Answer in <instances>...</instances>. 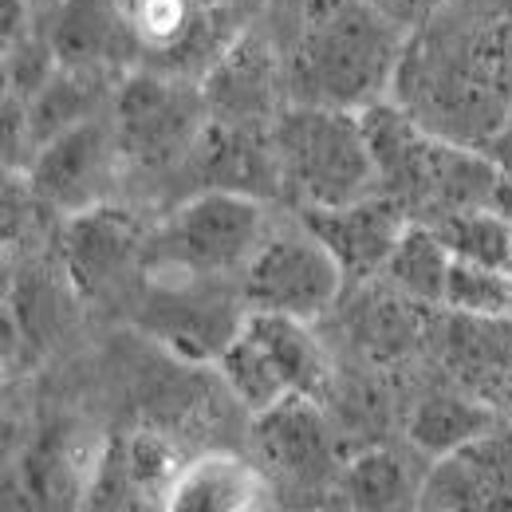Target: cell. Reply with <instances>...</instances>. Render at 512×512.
<instances>
[{
    "instance_id": "6da1fadb",
    "label": "cell",
    "mask_w": 512,
    "mask_h": 512,
    "mask_svg": "<svg viewBox=\"0 0 512 512\" xmlns=\"http://www.w3.org/2000/svg\"><path fill=\"white\" fill-rule=\"evenodd\" d=\"M406 44V28L371 0H300L284 56L288 103L367 111L394 87Z\"/></svg>"
},
{
    "instance_id": "7a4b0ae2",
    "label": "cell",
    "mask_w": 512,
    "mask_h": 512,
    "mask_svg": "<svg viewBox=\"0 0 512 512\" xmlns=\"http://www.w3.org/2000/svg\"><path fill=\"white\" fill-rule=\"evenodd\" d=\"M280 186L300 209H339L379 193V170L359 111L288 103L272 123Z\"/></svg>"
},
{
    "instance_id": "3957f363",
    "label": "cell",
    "mask_w": 512,
    "mask_h": 512,
    "mask_svg": "<svg viewBox=\"0 0 512 512\" xmlns=\"http://www.w3.org/2000/svg\"><path fill=\"white\" fill-rule=\"evenodd\" d=\"M264 245V209L256 197L225 190L193 193L154 233H146L142 272L229 276Z\"/></svg>"
},
{
    "instance_id": "277c9868",
    "label": "cell",
    "mask_w": 512,
    "mask_h": 512,
    "mask_svg": "<svg viewBox=\"0 0 512 512\" xmlns=\"http://www.w3.org/2000/svg\"><path fill=\"white\" fill-rule=\"evenodd\" d=\"M111 123L123 162L138 170H182L197 138L209 127L201 79L138 67L123 75L111 99Z\"/></svg>"
},
{
    "instance_id": "5b68a950",
    "label": "cell",
    "mask_w": 512,
    "mask_h": 512,
    "mask_svg": "<svg viewBox=\"0 0 512 512\" xmlns=\"http://www.w3.org/2000/svg\"><path fill=\"white\" fill-rule=\"evenodd\" d=\"M253 438L268 469V485L288 505L323 509L327 497H339L343 457L316 398L288 394L272 410L256 414Z\"/></svg>"
},
{
    "instance_id": "8992f818",
    "label": "cell",
    "mask_w": 512,
    "mask_h": 512,
    "mask_svg": "<svg viewBox=\"0 0 512 512\" xmlns=\"http://www.w3.org/2000/svg\"><path fill=\"white\" fill-rule=\"evenodd\" d=\"M347 276L316 233H280L264 241L245 264L241 296L249 312H272L292 320H320L339 300Z\"/></svg>"
},
{
    "instance_id": "52a82bcc",
    "label": "cell",
    "mask_w": 512,
    "mask_h": 512,
    "mask_svg": "<svg viewBox=\"0 0 512 512\" xmlns=\"http://www.w3.org/2000/svg\"><path fill=\"white\" fill-rule=\"evenodd\" d=\"M249 320L245 296L221 288L217 276H182L178 284H146L138 327L190 363H217Z\"/></svg>"
},
{
    "instance_id": "ba28073f",
    "label": "cell",
    "mask_w": 512,
    "mask_h": 512,
    "mask_svg": "<svg viewBox=\"0 0 512 512\" xmlns=\"http://www.w3.org/2000/svg\"><path fill=\"white\" fill-rule=\"evenodd\" d=\"M119 162H123V150L115 138V123L87 119L32 154L28 182L48 209L75 217V213L107 205Z\"/></svg>"
},
{
    "instance_id": "9c48e42d",
    "label": "cell",
    "mask_w": 512,
    "mask_h": 512,
    "mask_svg": "<svg viewBox=\"0 0 512 512\" xmlns=\"http://www.w3.org/2000/svg\"><path fill=\"white\" fill-rule=\"evenodd\" d=\"M201 91H205L213 123L249 130H272L288 99L284 64L256 28H245L217 56V64L201 79Z\"/></svg>"
},
{
    "instance_id": "30bf717a",
    "label": "cell",
    "mask_w": 512,
    "mask_h": 512,
    "mask_svg": "<svg viewBox=\"0 0 512 512\" xmlns=\"http://www.w3.org/2000/svg\"><path fill=\"white\" fill-rule=\"evenodd\" d=\"M418 512H512V426L438 457L418 485Z\"/></svg>"
},
{
    "instance_id": "8fae6325",
    "label": "cell",
    "mask_w": 512,
    "mask_h": 512,
    "mask_svg": "<svg viewBox=\"0 0 512 512\" xmlns=\"http://www.w3.org/2000/svg\"><path fill=\"white\" fill-rule=\"evenodd\" d=\"M300 225L331 249L347 284H359L390 264L410 217L394 197L371 193L339 209H300Z\"/></svg>"
},
{
    "instance_id": "7c38bea8",
    "label": "cell",
    "mask_w": 512,
    "mask_h": 512,
    "mask_svg": "<svg viewBox=\"0 0 512 512\" xmlns=\"http://www.w3.org/2000/svg\"><path fill=\"white\" fill-rule=\"evenodd\" d=\"M142 249L146 233L127 209H115L111 201L67 221L64 260L83 300H103L123 288L130 268H142Z\"/></svg>"
},
{
    "instance_id": "4fadbf2b",
    "label": "cell",
    "mask_w": 512,
    "mask_h": 512,
    "mask_svg": "<svg viewBox=\"0 0 512 512\" xmlns=\"http://www.w3.org/2000/svg\"><path fill=\"white\" fill-rule=\"evenodd\" d=\"M44 32L60 67L103 71L123 79L130 75V67L142 64L127 0H64L48 12Z\"/></svg>"
},
{
    "instance_id": "5bb4252c",
    "label": "cell",
    "mask_w": 512,
    "mask_h": 512,
    "mask_svg": "<svg viewBox=\"0 0 512 512\" xmlns=\"http://www.w3.org/2000/svg\"><path fill=\"white\" fill-rule=\"evenodd\" d=\"M182 174H190L197 193L225 190L245 193V197H280V166L272 150V130H249V127H225L213 123L197 138L193 154L186 158Z\"/></svg>"
},
{
    "instance_id": "9a60e30c",
    "label": "cell",
    "mask_w": 512,
    "mask_h": 512,
    "mask_svg": "<svg viewBox=\"0 0 512 512\" xmlns=\"http://www.w3.org/2000/svg\"><path fill=\"white\" fill-rule=\"evenodd\" d=\"M95 469H87L75 434L52 426L24 453L20 477L8 473V505H20V512H83Z\"/></svg>"
},
{
    "instance_id": "2e32d148",
    "label": "cell",
    "mask_w": 512,
    "mask_h": 512,
    "mask_svg": "<svg viewBox=\"0 0 512 512\" xmlns=\"http://www.w3.org/2000/svg\"><path fill=\"white\" fill-rule=\"evenodd\" d=\"M268 477L237 453H201L170 481L162 512H260Z\"/></svg>"
},
{
    "instance_id": "e0dca14e",
    "label": "cell",
    "mask_w": 512,
    "mask_h": 512,
    "mask_svg": "<svg viewBox=\"0 0 512 512\" xmlns=\"http://www.w3.org/2000/svg\"><path fill=\"white\" fill-rule=\"evenodd\" d=\"M497 426H501V418L489 402L457 394V390H434L410 410L406 434L422 453H430L438 461V457H449L461 446L493 434Z\"/></svg>"
},
{
    "instance_id": "ac0fdd59",
    "label": "cell",
    "mask_w": 512,
    "mask_h": 512,
    "mask_svg": "<svg viewBox=\"0 0 512 512\" xmlns=\"http://www.w3.org/2000/svg\"><path fill=\"white\" fill-rule=\"evenodd\" d=\"M249 331L264 343V351L272 355L276 371L284 375V383L292 394H308L323 402L327 386H331V363L323 355L320 339L308 331L304 320L292 316H272V312H249Z\"/></svg>"
},
{
    "instance_id": "d6986e66",
    "label": "cell",
    "mask_w": 512,
    "mask_h": 512,
    "mask_svg": "<svg viewBox=\"0 0 512 512\" xmlns=\"http://www.w3.org/2000/svg\"><path fill=\"white\" fill-rule=\"evenodd\" d=\"M339 501L355 512H418V485L394 449H363L343 461Z\"/></svg>"
},
{
    "instance_id": "ffe728a7",
    "label": "cell",
    "mask_w": 512,
    "mask_h": 512,
    "mask_svg": "<svg viewBox=\"0 0 512 512\" xmlns=\"http://www.w3.org/2000/svg\"><path fill=\"white\" fill-rule=\"evenodd\" d=\"M449 268H453V249L442 241V233L434 225L410 221L383 276L394 292H402L414 304H446Z\"/></svg>"
},
{
    "instance_id": "44dd1931",
    "label": "cell",
    "mask_w": 512,
    "mask_h": 512,
    "mask_svg": "<svg viewBox=\"0 0 512 512\" xmlns=\"http://www.w3.org/2000/svg\"><path fill=\"white\" fill-rule=\"evenodd\" d=\"M221 363V375H225V386L233 390V398L249 410V414H264L272 410L276 402H284L292 390L284 383V375L276 371L272 355L264 351V343L249 331V323L241 327V335L229 343V351L217 359Z\"/></svg>"
},
{
    "instance_id": "7402d4cb",
    "label": "cell",
    "mask_w": 512,
    "mask_h": 512,
    "mask_svg": "<svg viewBox=\"0 0 512 512\" xmlns=\"http://www.w3.org/2000/svg\"><path fill=\"white\" fill-rule=\"evenodd\" d=\"M442 233L453 256L473 260V264H489L512 272V221L501 217L497 209H473V213H457L434 225Z\"/></svg>"
},
{
    "instance_id": "603a6c76",
    "label": "cell",
    "mask_w": 512,
    "mask_h": 512,
    "mask_svg": "<svg viewBox=\"0 0 512 512\" xmlns=\"http://www.w3.org/2000/svg\"><path fill=\"white\" fill-rule=\"evenodd\" d=\"M446 308L473 320H512V272L453 256Z\"/></svg>"
},
{
    "instance_id": "cb8c5ba5",
    "label": "cell",
    "mask_w": 512,
    "mask_h": 512,
    "mask_svg": "<svg viewBox=\"0 0 512 512\" xmlns=\"http://www.w3.org/2000/svg\"><path fill=\"white\" fill-rule=\"evenodd\" d=\"M83 512H162V497L134 477L123 442H111L99 453V469L91 477Z\"/></svg>"
},
{
    "instance_id": "d4e9b609",
    "label": "cell",
    "mask_w": 512,
    "mask_h": 512,
    "mask_svg": "<svg viewBox=\"0 0 512 512\" xmlns=\"http://www.w3.org/2000/svg\"><path fill=\"white\" fill-rule=\"evenodd\" d=\"M383 16H390L398 28H422V24H430L442 8H446L449 0H371Z\"/></svg>"
},
{
    "instance_id": "484cf974",
    "label": "cell",
    "mask_w": 512,
    "mask_h": 512,
    "mask_svg": "<svg viewBox=\"0 0 512 512\" xmlns=\"http://www.w3.org/2000/svg\"><path fill=\"white\" fill-rule=\"evenodd\" d=\"M481 150L497 162V170H501V178H505V197H512V123L501 130L497 138H489Z\"/></svg>"
},
{
    "instance_id": "4316f807",
    "label": "cell",
    "mask_w": 512,
    "mask_h": 512,
    "mask_svg": "<svg viewBox=\"0 0 512 512\" xmlns=\"http://www.w3.org/2000/svg\"><path fill=\"white\" fill-rule=\"evenodd\" d=\"M28 4H32L36 12H52V8H60L64 0H28Z\"/></svg>"
},
{
    "instance_id": "83f0119b",
    "label": "cell",
    "mask_w": 512,
    "mask_h": 512,
    "mask_svg": "<svg viewBox=\"0 0 512 512\" xmlns=\"http://www.w3.org/2000/svg\"><path fill=\"white\" fill-rule=\"evenodd\" d=\"M308 512H355V509H347V505H339V509H331V505H323V509H308Z\"/></svg>"
}]
</instances>
